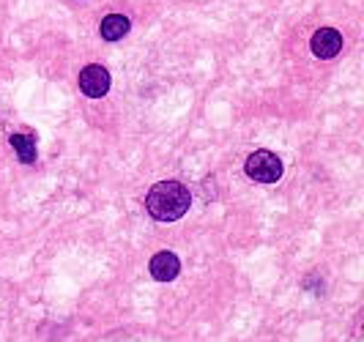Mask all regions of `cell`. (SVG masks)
<instances>
[{
  "label": "cell",
  "mask_w": 364,
  "mask_h": 342,
  "mask_svg": "<svg viewBox=\"0 0 364 342\" xmlns=\"http://www.w3.org/2000/svg\"><path fill=\"white\" fill-rule=\"evenodd\" d=\"M189 203H192V195L183 183L162 181V183L151 186L146 198V208L156 222H176L189 211Z\"/></svg>",
  "instance_id": "cell-1"
},
{
  "label": "cell",
  "mask_w": 364,
  "mask_h": 342,
  "mask_svg": "<svg viewBox=\"0 0 364 342\" xmlns=\"http://www.w3.org/2000/svg\"><path fill=\"white\" fill-rule=\"evenodd\" d=\"M244 170L257 183H274V181L282 178V162H279V156L272 154V151H255V154H250Z\"/></svg>",
  "instance_id": "cell-2"
},
{
  "label": "cell",
  "mask_w": 364,
  "mask_h": 342,
  "mask_svg": "<svg viewBox=\"0 0 364 342\" xmlns=\"http://www.w3.org/2000/svg\"><path fill=\"white\" fill-rule=\"evenodd\" d=\"M80 90L85 93V96H91V99H102L105 93L109 90V74L105 66H85L82 72H80Z\"/></svg>",
  "instance_id": "cell-3"
},
{
  "label": "cell",
  "mask_w": 364,
  "mask_h": 342,
  "mask_svg": "<svg viewBox=\"0 0 364 342\" xmlns=\"http://www.w3.org/2000/svg\"><path fill=\"white\" fill-rule=\"evenodd\" d=\"M310 47L318 58L328 60V58H334V55L343 50V36H340L334 28H321V31H315Z\"/></svg>",
  "instance_id": "cell-4"
},
{
  "label": "cell",
  "mask_w": 364,
  "mask_h": 342,
  "mask_svg": "<svg viewBox=\"0 0 364 342\" xmlns=\"http://www.w3.org/2000/svg\"><path fill=\"white\" fill-rule=\"evenodd\" d=\"M178 271H181V263H178V257H176L173 252H159L151 257V277L159 279V282L176 279Z\"/></svg>",
  "instance_id": "cell-5"
},
{
  "label": "cell",
  "mask_w": 364,
  "mask_h": 342,
  "mask_svg": "<svg viewBox=\"0 0 364 342\" xmlns=\"http://www.w3.org/2000/svg\"><path fill=\"white\" fill-rule=\"evenodd\" d=\"M129 19L124 14H109V17L102 19V28H99V33L102 38H107V41H118V38H124L129 33Z\"/></svg>",
  "instance_id": "cell-6"
},
{
  "label": "cell",
  "mask_w": 364,
  "mask_h": 342,
  "mask_svg": "<svg viewBox=\"0 0 364 342\" xmlns=\"http://www.w3.org/2000/svg\"><path fill=\"white\" fill-rule=\"evenodd\" d=\"M11 148L17 151V156L22 164L36 162V140H33L31 134H11Z\"/></svg>",
  "instance_id": "cell-7"
}]
</instances>
